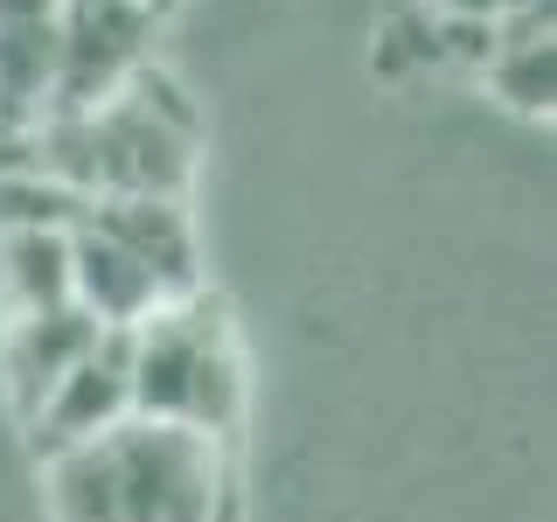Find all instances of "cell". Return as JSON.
Instances as JSON below:
<instances>
[{
    "mask_svg": "<svg viewBox=\"0 0 557 522\" xmlns=\"http://www.w3.org/2000/svg\"><path fill=\"white\" fill-rule=\"evenodd\" d=\"M147 35H153V0H63L57 112H91V104H104L147 63Z\"/></svg>",
    "mask_w": 557,
    "mask_h": 522,
    "instance_id": "4",
    "label": "cell"
},
{
    "mask_svg": "<svg viewBox=\"0 0 557 522\" xmlns=\"http://www.w3.org/2000/svg\"><path fill=\"white\" fill-rule=\"evenodd\" d=\"M481 84L509 104L516 119H550L557 112V28H550V0H530L522 14L495 22L481 57Z\"/></svg>",
    "mask_w": 557,
    "mask_h": 522,
    "instance_id": "10",
    "label": "cell"
},
{
    "mask_svg": "<svg viewBox=\"0 0 557 522\" xmlns=\"http://www.w3.org/2000/svg\"><path fill=\"white\" fill-rule=\"evenodd\" d=\"M126 383L133 418L153 425H188L209 439H237L244 425V356L209 293L168 300L126 327Z\"/></svg>",
    "mask_w": 557,
    "mask_h": 522,
    "instance_id": "2",
    "label": "cell"
},
{
    "mask_svg": "<svg viewBox=\"0 0 557 522\" xmlns=\"http://www.w3.org/2000/svg\"><path fill=\"white\" fill-rule=\"evenodd\" d=\"M63 0H0V133L28 139L57 112Z\"/></svg>",
    "mask_w": 557,
    "mask_h": 522,
    "instance_id": "5",
    "label": "cell"
},
{
    "mask_svg": "<svg viewBox=\"0 0 557 522\" xmlns=\"http://www.w3.org/2000/svg\"><path fill=\"white\" fill-rule=\"evenodd\" d=\"M98 335L104 327L84 321L70 300L42 307V313H14L8 321V335H0V390H8V405H14L22 425L49 405V390L98 348Z\"/></svg>",
    "mask_w": 557,
    "mask_h": 522,
    "instance_id": "8",
    "label": "cell"
},
{
    "mask_svg": "<svg viewBox=\"0 0 557 522\" xmlns=\"http://www.w3.org/2000/svg\"><path fill=\"white\" fill-rule=\"evenodd\" d=\"M42 501H49V522H119L104 439L42 452Z\"/></svg>",
    "mask_w": 557,
    "mask_h": 522,
    "instance_id": "12",
    "label": "cell"
},
{
    "mask_svg": "<svg viewBox=\"0 0 557 522\" xmlns=\"http://www.w3.org/2000/svg\"><path fill=\"white\" fill-rule=\"evenodd\" d=\"M28 167L63 182L70 196H182L196 174V112L182 104L168 70L139 63L104 104L57 112L28 133Z\"/></svg>",
    "mask_w": 557,
    "mask_h": 522,
    "instance_id": "1",
    "label": "cell"
},
{
    "mask_svg": "<svg viewBox=\"0 0 557 522\" xmlns=\"http://www.w3.org/2000/svg\"><path fill=\"white\" fill-rule=\"evenodd\" d=\"M0 300H8V321L63 307L70 300V231H49V223L0 231Z\"/></svg>",
    "mask_w": 557,
    "mask_h": 522,
    "instance_id": "11",
    "label": "cell"
},
{
    "mask_svg": "<svg viewBox=\"0 0 557 522\" xmlns=\"http://www.w3.org/2000/svg\"><path fill=\"white\" fill-rule=\"evenodd\" d=\"M70 307H77L84 321H98L104 335H126L153 307H168V293H161V278L139 265L133 251H119L98 223H77V231H70Z\"/></svg>",
    "mask_w": 557,
    "mask_h": 522,
    "instance_id": "9",
    "label": "cell"
},
{
    "mask_svg": "<svg viewBox=\"0 0 557 522\" xmlns=\"http://www.w3.org/2000/svg\"><path fill=\"white\" fill-rule=\"evenodd\" d=\"M104 460H112L119 522H237L231 439L126 418L119 432H104Z\"/></svg>",
    "mask_w": 557,
    "mask_h": 522,
    "instance_id": "3",
    "label": "cell"
},
{
    "mask_svg": "<svg viewBox=\"0 0 557 522\" xmlns=\"http://www.w3.org/2000/svg\"><path fill=\"white\" fill-rule=\"evenodd\" d=\"M418 8H432L440 22H460V28H495L509 14H522L530 0H418Z\"/></svg>",
    "mask_w": 557,
    "mask_h": 522,
    "instance_id": "13",
    "label": "cell"
},
{
    "mask_svg": "<svg viewBox=\"0 0 557 522\" xmlns=\"http://www.w3.org/2000/svg\"><path fill=\"white\" fill-rule=\"evenodd\" d=\"M133 418V383H126V335H98V348L70 370L49 405L28 418L35 452H63V446H91L104 432H119Z\"/></svg>",
    "mask_w": 557,
    "mask_h": 522,
    "instance_id": "6",
    "label": "cell"
},
{
    "mask_svg": "<svg viewBox=\"0 0 557 522\" xmlns=\"http://www.w3.org/2000/svg\"><path fill=\"white\" fill-rule=\"evenodd\" d=\"M84 223H98L119 251H133L139 265L161 278L168 300L202 293V244H196L188 196H104V202H91Z\"/></svg>",
    "mask_w": 557,
    "mask_h": 522,
    "instance_id": "7",
    "label": "cell"
}]
</instances>
